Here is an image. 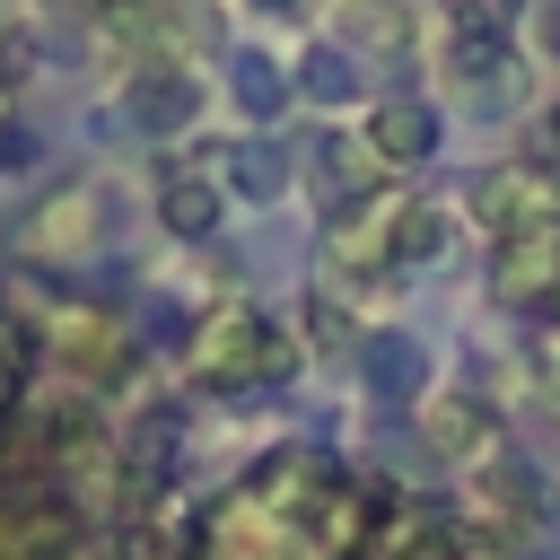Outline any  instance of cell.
Returning a JSON list of instances; mask_svg holds the SVG:
<instances>
[{
    "mask_svg": "<svg viewBox=\"0 0 560 560\" xmlns=\"http://www.w3.org/2000/svg\"><path fill=\"white\" fill-rule=\"evenodd\" d=\"M455 236V219L420 192H376L359 201L350 219H332V245H324V289H376V280H402L420 262H438Z\"/></svg>",
    "mask_w": 560,
    "mask_h": 560,
    "instance_id": "6da1fadb",
    "label": "cell"
},
{
    "mask_svg": "<svg viewBox=\"0 0 560 560\" xmlns=\"http://www.w3.org/2000/svg\"><path fill=\"white\" fill-rule=\"evenodd\" d=\"M192 385L201 394H219V402H254V394H271L289 368H298V332L280 324V315H262L254 298H228V306H210L201 324H192Z\"/></svg>",
    "mask_w": 560,
    "mask_h": 560,
    "instance_id": "7a4b0ae2",
    "label": "cell"
},
{
    "mask_svg": "<svg viewBox=\"0 0 560 560\" xmlns=\"http://www.w3.org/2000/svg\"><path fill=\"white\" fill-rule=\"evenodd\" d=\"M52 368L96 402V394H114V385L140 368V341H131V324H122L114 306H70V315L52 324Z\"/></svg>",
    "mask_w": 560,
    "mask_h": 560,
    "instance_id": "3957f363",
    "label": "cell"
},
{
    "mask_svg": "<svg viewBox=\"0 0 560 560\" xmlns=\"http://www.w3.org/2000/svg\"><path fill=\"white\" fill-rule=\"evenodd\" d=\"M122 114L140 140H192V122L210 114V88L192 61H131L122 79Z\"/></svg>",
    "mask_w": 560,
    "mask_h": 560,
    "instance_id": "277c9868",
    "label": "cell"
},
{
    "mask_svg": "<svg viewBox=\"0 0 560 560\" xmlns=\"http://www.w3.org/2000/svg\"><path fill=\"white\" fill-rule=\"evenodd\" d=\"M420 446H429L438 464H455V472H481V464L499 455V402L472 394V385L429 394V402H420Z\"/></svg>",
    "mask_w": 560,
    "mask_h": 560,
    "instance_id": "5b68a950",
    "label": "cell"
},
{
    "mask_svg": "<svg viewBox=\"0 0 560 560\" xmlns=\"http://www.w3.org/2000/svg\"><path fill=\"white\" fill-rule=\"evenodd\" d=\"M298 184L315 192V210H324V228L332 219H350L359 201H376L368 184H376V158L359 149V140H341V131H306L298 140Z\"/></svg>",
    "mask_w": 560,
    "mask_h": 560,
    "instance_id": "8992f818",
    "label": "cell"
},
{
    "mask_svg": "<svg viewBox=\"0 0 560 560\" xmlns=\"http://www.w3.org/2000/svg\"><path fill=\"white\" fill-rule=\"evenodd\" d=\"M464 201H472V219H481V236L499 245V236H516V228H534V219H551V210H560V184H551L542 166H525V158H508V166H481Z\"/></svg>",
    "mask_w": 560,
    "mask_h": 560,
    "instance_id": "52a82bcc",
    "label": "cell"
},
{
    "mask_svg": "<svg viewBox=\"0 0 560 560\" xmlns=\"http://www.w3.org/2000/svg\"><path fill=\"white\" fill-rule=\"evenodd\" d=\"M350 368H359V385H368L376 402H394V411H420V402L438 394V359H429V341H411V332H359Z\"/></svg>",
    "mask_w": 560,
    "mask_h": 560,
    "instance_id": "ba28073f",
    "label": "cell"
},
{
    "mask_svg": "<svg viewBox=\"0 0 560 560\" xmlns=\"http://www.w3.org/2000/svg\"><path fill=\"white\" fill-rule=\"evenodd\" d=\"M438 140H446V114H438V105H420V96H376V105H368V131H359V149H368L385 175L429 166V158H438Z\"/></svg>",
    "mask_w": 560,
    "mask_h": 560,
    "instance_id": "9c48e42d",
    "label": "cell"
},
{
    "mask_svg": "<svg viewBox=\"0 0 560 560\" xmlns=\"http://www.w3.org/2000/svg\"><path fill=\"white\" fill-rule=\"evenodd\" d=\"M210 175H219V192H228V201H254V210H262V201H280V192L298 184V149H289V140H271V131H236V140L219 149V166H210Z\"/></svg>",
    "mask_w": 560,
    "mask_h": 560,
    "instance_id": "30bf717a",
    "label": "cell"
},
{
    "mask_svg": "<svg viewBox=\"0 0 560 560\" xmlns=\"http://www.w3.org/2000/svg\"><path fill=\"white\" fill-rule=\"evenodd\" d=\"M446 70H455L464 88H499V79L516 70V26L464 0V9H455V26H446Z\"/></svg>",
    "mask_w": 560,
    "mask_h": 560,
    "instance_id": "8fae6325",
    "label": "cell"
},
{
    "mask_svg": "<svg viewBox=\"0 0 560 560\" xmlns=\"http://www.w3.org/2000/svg\"><path fill=\"white\" fill-rule=\"evenodd\" d=\"M219 219H228V192L210 166H158V228L175 245H210Z\"/></svg>",
    "mask_w": 560,
    "mask_h": 560,
    "instance_id": "7c38bea8",
    "label": "cell"
},
{
    "mask_svg": "<svg viewBox=\"0 0 560 560\" xmlns=\"http://www.w3.org/2000/svg\"><path fill=\"white\" fill-rule=\"evenodd\" d=\"M332 26H341L332 44L359 52V61H368V52L402 61V52L420 44V9H411V0H332Z\"/></svg>",
    "mask_w": 560,
    "mask_h": 560,
    "instance_id": "4fadbf2b",
    "label": "cell"
},
{
    "mask_svg": "<svg viewBox=\"0 0 560 560\" xmlns=\"http://www.w3.org/2000/svg\"><path fill=\"white\" fill-rule=\"evenodd\" d=\"M228 96H236L245 131H271V122L289 114V96H298V88H289V70H280L262 44H236V52H228Z\"/></svg>",
    "mask_w": 560,
    "mask_h": 560,
    "instance_id": "5bb4252c",
    "label": "cell"
},
{
    "mask_svg": "<svg viewBox=\"0 0 560 560\" xmlns=\"http://www.w3.org/2000/svg\"><path fill=\"white\" fill-rule=\"evenodd\" d=\"M289 88H298L306 105L341 114V105H359V96H368V70H359V52H341V44L324 35V44H306V52L289 61Z\"/></svg>",
    "mask_w": 560,
    "mask_h": 560,
    "instance_id": "9a60e30c",
    "label": "cell"
},
{
    "mask_svg": "<svg viewBox=\"0 0 560 560\" xmlns=\"http://www.w3.org/2000/svg\"><path fill=\"white\" fill-rule=\"evenodd\" d=\"M96 192L88 184H61L52 201H35V219H26V245L35 254H79L88 236H96V210H88Z\"/></svg>",
    "mask_w": 560,
    "mask_h": 560,
    "instance_id": "2e32d148",
    "label": "cell"
},
{
    "mask_svg": "<svg viewBox=\"0 0 560 560\" xmlns=\"http://www.w3.org/2000/svg\"><path fill=\"white\" fill-rule=\"evenodd\" d=\"M306 341H315L324 359H350V350H359V315H350L341 289H324V280L306 289Z\"/></svg>",
    "mask_w": 560,
    "mask_h": 560,
    "instance_id": "e0dca14e",
    "label": "cell"
},
{
    "mask_svg": "<svg viewBox=\"0 0 560 560\" xmlns=\"http://www.w3.org/2000/svg\"><path fill=\"white\" fill-rule=\"evenodd\" d=\"M525 166H542V175L560 184V96H551V105L525 122Z\"/></svg>",
    "mask_w": 560,
    "mask_h": 560,
    "instance_id": "ac0fdd59",
    "label": "cell"
},
{
    "mask_svg": "<svg viewBox=\"0 0 560 560\" xmlns=\"http://www.w3.org/2000/svg\"><path fill=\"white\" fill-rule=\"evenodd\" d=\"M35 70V26H0V88H18Z\"/></svg>",
    "mask_w": 560,
    "mask_h": 560,
    "instance_id": "d6986e66",
    "label": "cell"
},
{
    "mask_svg": "<svg viewBox=\"0 0 560 560\" xmlns=\"http://www.w3.org/2000/svg\"><path fill=\"white\" fill-rule=\"evenodd\" d=\"M26 166H35V131L18 114H0V175H26Z\"/></svg>",
    "mask_w": 560,
    "mask_h": 560,
    "instance_id": "ffe728a7",
    "label": "cell"
},
{
    "mask_svg": "<svg viewBox=\"0 0 560 560\" xmlns=\"http://www.w3.org/2000/svg\"><path fill=\"white\" fill-rule=\"evenodd\" d=\"M525 44H534L542 61H560V0H534V9H525Z\"/></svg>",
    "mask_w": 560,
    "mask_h": 560,
    "instance_id": "44dd1931",
    "label": "cell"
},
{
    "mask_svg": "<svg viewBox=\"0 0 560 560\" xmlns=\"http://www.w3.org/2000/svg\"><path fill=\"white\" fill-rule=\"evenodd\" d=\"M254 9H271V18H289V9H315V0H254Z\"/></svg>",
    "mask_w": 560,
    "mask_h": 560,
    "instance_id": "7402d4cb",
    "label": "cell"
},
{
    "mask_svg": "<svg viewBox=\"0 0 560 560\" xmlns=\"http://www.w3.org/2000/svg\"><path fill=\"white\" fill-rule=\"evenodd\" d=\"M61 9H88V18H96V0H61Z\"/></svg>",
    "mask_w": 560,
    "mask_h": 560,
    "instance_id": "603a6c76",
    "label": "cell"
}]
</instances>
